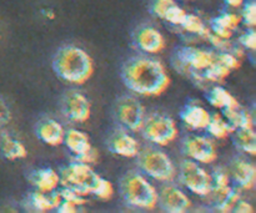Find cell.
<instances>
[{
	"label": "cell",
	"instance_id": "obj_1",
	"mask_svg": "<svg viewBox=\"0 0 256 213\" xmlns=\"http://www.w3.org/2000/svg\"><path fill=\"white\" fill-rule=\"evenodd\" d=\"M122 81L128 89L142 96H159L170 85V77L160 61L134 57L124 65Z\"/></svg>",
	"mask_w": 256,
	"mask_h": 213
},
{
	"label": "cell",
	"instance_id": "obj_2",
	"mask_svg": "<svg viewBox=\"0 0 256 213\" xmlns=\"http://www.w3.org/2000/svg\"><path fill=\"white\" fill-rule=\"evenodd\" d=\"M52 67L60 79L72 85L85 84L94 72L92 56L82 47L74 45L62 47L56 52Z\"/></svg>",
	"mask_w": 256,
	"mask_h": 213
},
{
	"label": "cell",
	"instance_id": "obj_3",
	"mask_svg": "<svg viewBox=\"0 0 256 213\" xmlns=\"http://www.w3.org/2000/svg\"><path fill=\"white\" fill-rule=\"evenodd\" d=\"M122 194L125 202L136 209L152 210L158 204V192L155 187L136 172H132L124 177L122 182Z\"/></svg>",
	"mask_w": 256,
	"mask_h": 213
},
{
	"label": "cell",
	"instance_id": "obj_4",
	"mask_svg": "<svg viewBox=\"0 0 256 213\" xmlns=\"http://www.w3.org/2000/svg\"><path fill=\"white\" fill-rule=\"evenodd\" d=\"M59 176L62 187H66L82 197L92 195L100 180L99 175H96L89 165L80 161L62 169Z\"/></svg>",
	"mask_w": 256,
	"mask_h": 213
},
{
	"label": "cell",
	"instance_id": "obj_5",
	"mask_svg": "<svg viewBox=\"0 0 256 213\" xmlns=\"http://www.w3.org/2000/svg\"><path fill=\"white\" fill-rule=\"evenodd\" d=\"M139 166L145 174L160 182L172 181L176 174L170 157L159 150H146L142 152L139 156Z\"/></svg>",
	"mask_w": 256,
	"mask_h": 213
},
{
	"label": "cell",
	"instance_id": "obj_6",
	"mask_svg": "<svg viewBox=\"0 0 256 213\" xmlns=\"http://www.w3.org/2000/svg\"><path fill=\"white\" fill-rule=\"evenodd\" d=\"M144 136L158 146H168L178 137V127L174 120L166 115L154 114L142 125Z\"/></svg>",
	"mask_w": 256,
	"mask_h": 213
},
{
	"label": "cell",
	"instance_id": "obj_7",
	"mask_svg": "<svg viewBox=\"0 0 256 213\" xmlns=\"http://www.w3.org/2000/svg\"><path fill=\"white\" fill-rule=\"evenodd\" d=\"M180 180L182 185L198 196H209L212 189V179L195 161L185 160L180 166Z\"/></svg>",
	"mask_w": 256,
	"mask_h": 213
},
{
	"label": "cell",
	"instance_id": "obj_8",
	"mask_svg": "<svg viewBox=\"0 0 256 213\" xmlns=\"http://www.w3.org/2000/svg\"><path fill=\"white\" fill-rule=\"evenodd\" d=\"M116 116L120 124L130 131H140L145 121L144 106L134 97H122L118 104Z\"/></svg>",
	"mask_w": 256,
	"mask_h": 213
},
{
	"label": "cell",
	"instance_id": "obj_9",
	"mask_svg": "<svg viewBox=\"0 0 256 213\" xmlns=\"http://www.w3.org/2000/svg\"><path fill=\"white\" fill-rule=\"evenodd\" d=\"M184 154L199 164L209 165L216 160V146L212 140L204 136H190L182 145Z\"/></svg>",
	"mask_w": 256,
	"mask_h": 213
},
{
	"label": "cell",
	"instance_id": "obj_10",
	"mask_svg": "<svg viewBox=\"0 0 256 213\" xmlns=\"http://www.w3.org/2000/svg\"><path fill=\"white\" fill-rule=\"evenodd\" d=\"M65 117L74 124H84L90 119L92 106L85 95L79 91H70L62 102Z\"/></svg>",
	"mask_w": 256,
	"mask_h": 213
},
{
	"label": "cell",
	"instance_id": "obj_11",
	"mask_svg": "<svg viewBox=\"0 0 256 213\" xmlns=\"http://www.w3.org/2000/svg\"><path fill=\"white\" fill-rule=\"evenodd\" d=\"M216 55L208 50L196 49V47H182L178 51L176 61L182 69L194 70V71H204L206 70Z\"/></svg>",
	"mask_w": 256,
	"mask_h": 213
},
{
	"label": "cell",
	"instance_id": "obj_12",
	"mask_svg": "<svg viewBox=\"0 0 256 213\" xmlns=\"http://www.w3.org/2000/svg\"><path fill=\"white\" fill-rule=\"evenodd\" d=\"M158 202L164 211L170 213H184L192 207L189 197L174 186L162 187V192L158 194Z\"/></svg>",
	"mask_w": 256,
	"mask_h": 213
},
{
	"label": "cell",
	"instance_id": "obj_13",
	"mask_svg": "<svg viewBox=\"0 0 256 213\" xmlns=\"http://www.w3.org/2000/svg\"><path fill=\"white\" fill-rule=\"evenodd\" d=\"M138 47L148 54H158L165 47V39L159 30L152 26H144L136 34Z\"/></svg>",
	"mask_w": 256,
	"mask_h": 213
},
{
	"label": "cell",
	"instance_id": "obj_14",
	"mask_svg": "<svg viewBox=\"0 0 256 213\" xmlns=\"http://www.w3.org/2000/svg\"><path fill=\"white\" fill-rule=\"evenodd\" d=\"M110 150L119 156L134 159L139 155V144L126 131H116L109 141Z\"/></svg>",
	"mask_w": 256,
	"mask_h": 213
},
{
	"label": "cell",
	"instance_id": "obj_15",
	"mask_svg": "<svg viewBox=\"0 0 256 213\" xmlns=\"http://www.w3.org/2000/svg\"><path fill=\"white\" fill-rule=\"evenodd\" d=\"M36 135L44 144L49 146H59L64 141L65 130L56 120L46 119L38 125Z\"/></svg>",
	"mask_w": 256,
	"mask_h": 213
},
{
	"label": "cell",
	"instance_id": "obj_16",
	"mask_svg": "<svg viewBox=\"0 0 256 213\" xmlns=\"http://www.w3.org/2000/svg\"><path fill=\"white\" fill-rule=\"evenodd\" d=\"M60 202H62V196L56 190L49 194L35 191L26 199V207L34 212H48L56 210Z\"/></svg>",
	"mask_w": 256,
	"mask_h": 213
},
{
	"label": "cell",
	"instance_id": "obj_17",
	"mask_svg": "<svg viewBox=\"0 0 256 213\" xmlns=\"http://www.w3.org/2000/svg\"><path fill=\"white\" fill-rule=\"evenodd\" d=\"M232 174L235 184L242 190H252L256 182V169L244 160H235L232 165Z\"/></svg>",
	"mask_w": 256,
	"mask_h": 213
},
{
	"label": "cell",
	"instance_id": "obj_18",
	"mask_svg": "<svg viewBox=\"0 0 256 213\" xmlns=\"http://www.w3.org/2000/svg\"><path fill=\"white\" fill-rule=\"evenodd\" d=\"M242 22V16L234 14V12H224L219 15L212 21V32L222 39L229 40L234 34V30L238 29V26Z\"/></svg>",
	"mask_w": 256,
	"mask_h": 213
},
{
	"label": "cell",
	"instance_id": "obj_19",
	"mask_svg": "<svg viewBox=\"0 0 256 213\" xmlns=\"http://www.w3.org/2000/svg\"><path fill=\"white\" fill-rule=\"evenodd\" d=\"M30 182L32 186L36 187V191L49 194L58 189L60 184V176L52 169H42L32 172L30 176Z\"/></svg>",
	"mask_w": 256,
	"mask_h": 213
},
{
	"label": "cell",
	"instance_id": "obj_20",
	"mask_svg": "<svg viewBox=\"0 0 256 213\" xmlns=\"http://www.w3.org/2000/svg\"><path fill=\"white\" fill-rule=\"evenodd\" d=\"M209 111L204 109L202 106H198V105H192L188 106L184 111L182 112V119L184 124L192 130H205L209 125L210 121Z\"/></svg>",
	"mask_w": 256,
	"mask_h": 213
},
{
	"label": "cell",
	"instance_id": "obj_21",
	"mask_svg": "<svg viewBox=\"0 0 256 213\" xmlns=\"http://www.w3.org/2000/svg\"><path fill=\"white\" fill-rule=\"evenodd\" d=\"M65 146L68 147L72 154L75 155V157H80L84 154H86L90 149H92V144H90L89 136L85 132L79 131V130L72 129L69 131L65 132L64 141Z\"/></svg>",
	"mask_w": 256,
	"mask_h": 213
},
{
	"label": "cell",
	"instance_id": "obj_22",
	"mask_svg": "<svg viewBox=\"0 0 256 213\" xmlns=\"http://www.w3.org/2000/svg\"><path fill=\"white\" fill-rule=\"evenodd\" d=\"M208 101L210 102L212 107L215 109H222V110H232L240 107L238 100L230 94L229 91H226L222 87L216 86L212 87V90L208 94Z\"/></svg>",
	"mask_w": 256,
	"mask_h": 213
},
{
	"label": "cell",
	"instance_id": "obj_23",
	"mask_svg": "<svg viewBox=\"0 0 256 213\" xmlns=\"http://www.w3.org/2000/svg\"><path fill=\"white\" fill-rule=\"evenodd\" d=\"M0 150H2V154L4 155V157H6L8 160H12V161L24 159L28 155L24 144L8 134L2 135Z\"/></svg>",
	"mask_w": 256,
	"mask_h": 213
},
{
	"label": "cell",
	"instance_id": "obj_24",
	"mask_svg": "<svg viewBox=\"0 0 256 213\" xmlns=\"http://www.w3.org/2000/svg\"><path fill=\"white\" fill-rule=\"evenodd\" d=\"M224 111L225 120L229 122L230 126L234 130L236 129H252L254 127V121L252 116L249 114V111L242 110L240 107L232 110H222Z\"/></svg>",
	"mask_w": 256,
	"mask_h": 213
},
{
	"label": "cell",
	"instance_id": "obj_25",
	"mask_svg": "<svg viewBox=\"0 0 256 213\" xmlns=\"http://www.w3.org/2000/svg\"><path fill=\"white\" fill-rule=\"evenodd\" d=\"M234 142L239 150L250 156L256 154V135L252 129H236L234 130Z\"/></svg>",
	"mask_w": 256,
	"mask_h": 213
},
{
	"label": "cell",
	"instance_id": "obj_26",
	"mask_svg": "<svg viewBox=\"0 0 256 213\" xmlns=\"http://www.w3.org/2000/svg\"><path fill=\"white\" fill-rule=\"evenodd\" d=\"M205 130H208L212 137L218 140H224L234 132V129L229 125V122L219 114H214L210 117L209 125Z\"/></svg>",
	"mask_w": 256,
	"mask_h": 213
},
{
	"label": "cell",
	"instance_id": "obj_27",
	"mask_svg": "<svg viewBox=\"0 0 256 213\" xmlns=\"http://www.w3.org/2000/svg\"><path fill=\"white\" fill-rule=\"evenodd\" d=\"M232 72V70L222 61V60L218 59L215 56V60L212 61V64L208 67L206 70H204V80L206 81H212V82H222L229 74Z\"/></svg>",
	"mask_w": 256,
	"mask_h": 213
},
{
	"label": "cell",
	"instance_id": "obj_28",
	"mask_svg": "<svg viewBox=\"0 0 256 213\" xmlns=\"http://www.w3.org/2000/svg\"><path fill=\"white\" fill-rule=\"evenodd\" d=\"M180 26H182L185 31L190 32V34L199 35V36L205 37V39H206L208 34L210 32V29H208L206 25L204 24V21L194 14L185 15L184 20H182V22L180 24Z\"/></svg>",
	"mask_w": 256,
	"mask_h": 213
},
{
	"label": "cell",
	"instance_id": "obj_29",
	"mask_svg": "<svg viewBox=\"0 0 256 213\" xmlns=\"http://www.w3.org/2000/svg\"><path fill=\"white\" fill-rule=\"evenodd\" d=\"M92 195H95L102 201H109V200H112V195H114V187H112V182L100 177Z\"/></svg>",
	"mask_w": 256,
	"mask_h": 213
},
{
	"label": "cell",
	"instance_id": "obj_30",
	"mask_svg": "<svg viewBox=\"0 0 256 213\" xmlns=\"http://www.w3.org/2000/svg\"><path fill=\"white\" fill-rule=\"evenodd\" d=\"M185 15H186V11H185L184 9H182V7L175 2V4L165 12L164 20H166L168 22H170V24L172 25H180L182 22V20H184Z\"/></svg>",
	"mask_w": 256,
	"mask_h": 213
},
{
	"label": "cell",
	"instance_id": "obj_31",
	"mask_svg": "<svg viewBox=\"0 0 256 213\" xmlns=\"http://www.w3.org/2000/svg\"><path fill=\"white\" fill-rule=\"evenodd\" d=\"M242 21H244V24L246 25L250 29H254L256 24V5L254 1H249L245 4L244 10H242Z\"/></svg>",
	"mask_w": 256,
	"mask_h": 213
},
{
	"label": "cell",
	"instance_id": "obj_32",
	"mask_svg": "<svg viewBox=\"0 0 256 213\" xmlns=\"http://www.w3.org/2000/svg\"><path fill=\"white\" fill-rule=\"evenodd\" d=\"M175 4L174 0H152V11L155 16L164 19V15L172 5Z\"/></svg>",
	"mask_w": 256,
	"mask_h": 213
},
{
	"label": "cell",
	"instance_id": "obj_33",
	"mask_svg": "<svg viewBox=\"0 0 256 213\" xmlns=\"http://www.w3.org/2000/svg\"><path fill=\"white\" fill-rule=\"evenodd\" d=\"M240 200V195L238 194L235 190H232V194L229 195V196L226 197V199L224 200V201L222 202V204L219 205V206H216V210L220 212H230L234 210L235 205H236V202Z\"/></svg>",
	"mask_w": 256,
	"mask_h": 213
},
{
	"label": "cell",
	"instance_id": "obj_34",
	"mask_svg": "<svg viewBox=\"0 0 256 213\" xmlns=\"http://www.w3.org/2000/svg\"><path fill=\"white\" fill-rule=\"evenodd\" d=\"M60 192V196H62V200H65V201H70V202H74L75 205H78V206H84L85 205V199L82 196H80V195L75 194L74 191H72V190L66 189V187H64V189L62 190Z\"/></svg>",
	"mask_w": 256,
	"mask_h": 213
},
{
	"label": "cell",
	"instance_id": "obj_35",
	"mask_svg": "<svg viewBox=\"0 0 256 213\" xmlns=\"http://www.w3.org/2000/svg\"><path fill=\"white\" fill-rule=\"evenodd\" d=\"M212 179V187H228L229 186V176L224 170H218L214 172Z\"/></svg>",
	"mask_w": 256,
	"mask_h": 213
},
{
	"label": "cell",
	"instance_id": "obj_36",
	"mask_svg": "<svg viewBox=\"0 0 256 213\" xmlns=\"http://www.w3.org/2000/svg\"><path fill=\"white\" fill-rule=\"evenodd\" d=\"M240 44L242 45L244 47H248L250 50H255L256 47V34L254 31V29H250L249 31L242 34L240 36Z\"/></svg>",
	"mask_w": 256,
	"mask_h": 213
},
{
	"label": "cell",
	"instance_id": "obj_37",
	"mask_svg": "<svg viewBox=\"0 0 256 213\" xmlns=\"http://www.w3.org/2000/svg\"><path fill=\"white\" fill-rule=\"evenodd\" d=\"M10 120H12V112H10L9 106H8L6 102L0 97V127L9 124Z\"/></svg>",
	"mask_w": 256,
	"mask_h": 213
},
{
	"label": "cell",
	"instance_id": "obj_38",
	"mask_svg": "<svg viewBox=\"0 0 256 213\" xmlns=\"http://www.w3.org/2000/svg\"><path fill=\"white\" fill-rule=\"evenodd\" d=\"M79 209L78 205H75L74 202H70V201H65V200H62L60 205L58 206V212L60 213H75Z\"/></svg>",
	"mask_w": 256,
	"mask_h": 213
},
{
	"label": "cell",
	"instance_id": "obj_39",
	"mask_svg": "<svg viewBox=\"0 0 256 213\" xmlns=\"http://www.w3.org/2000/svg\"><path fill=\"white\" fill-rule=\"evenodd\" d=\"M96 159H98V152L95 151L94 149H90L89 151L86 152V154H84L82 155V156H80V157H78V161H80V162H84V164H92V162H94V161H96Z\"/></svg>",
	"mask_w": 256,
	"mask_h": 213
},
{
	"label": "cell",
	"instance_id": "obj_40",
	"mask_svg": "<svg viewBox=\"0 0 256 213\" xmlns=\"http://www.w3.org/2000/svg\"><path fill=\"white\" fill-rule=\"evenodd\" d=\"M232 211H235L238 213H252V212H254V210H252V205L248 204V202H245V201H242V200H239V201L236 202V205H235V207Z\"/></svg>",
	"mask_w": 256,
	"mask_h": 213
},
{
	"label": "cell",
	"instance_id": "obj_41",
	"mask_svg": "<svg viewBox=\"0 0 256 213\" xmlns=\"http://www.w3.org/2000/svg\"><path fill=\"white\" fill-rule=\"evenodd\" d=\"M224 1L232 7H240L242 4H244L245 0H224Z\"/></svg>",
	"mask_w": 256,
	"mask_h": 213
},
{
	"label": "cell",
	"instance_id": "obj_42",
	"mask_svg": "<svg viewBox=\"0 0 256 213\" xmlns=\"http://www.w3.org/2000/svg\"><path fill=\"white\" fill-rule=\"evenodd\" d=\"M44 15H45V17H48L49 20L55 19V14L52 10H46V11H44Z\"/></svg>",
	"mask_w": 256,
	"mask_h": 213
}]
</instances>
